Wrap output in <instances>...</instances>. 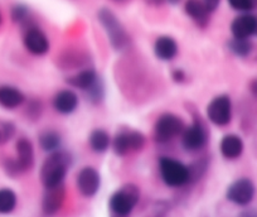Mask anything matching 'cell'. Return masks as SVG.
Listing matches in <instances>:
<instances>
[{
	"mask_svg": "<svg viewBox=\"0 0 257 217\" xmlns=\"http://www.w3.org/2000/svg\"><path fill=\"white\" fill-rule=\"evenodd\" d=\"M72 166V157L64 150H56L51 153L42 164L41 181L44 188L63 184L66 174Z\"/></svg>",
	"mask_w": 257,
	"mask_h": 217,
	"instance_id": "1",
	"label": "cell"
},
{
	"mask_svg": "<svg viewBox=\"0 0 257 217\" xmlns=\"http://www.w3.org/2000/svg\"><path fill=\"white\" fill-rule=\"evenodd\" d=\"M97 19L102 28L105 29L111 47L116 52H125L130 48L132 46L130 36L112 11H110L108 8H101L97 12Z\"/></svg>",
	"mask_w": 257,
	"mask_h": 217,
	"instance_id": "2",
	"label": "cell"
},
{
	"mask_svg": "<svg viewBox=\"0 0 257 217\" xmlns=\"http://www.w3.org/2000/svg\"><path fill=\"white\" fill-rule=\"evenodd\" d=\"M34 166V148L27 138H21L17 142V158L7 159L4 169L9 177H19L21 174L31 171Z\"/></svg>",
	"mask_w": 257,
	"mask_h": 217,
	"instance_id": "3",
	"label": "cell"
},
{
	"mask_svg": "<svg viewBox=\"0 0 257 217\" xmlns=\"http://www.w3.org/2000/svg\"><path fill=\"white\" fill-rule=\"evenodd\" d=\"M140 199V189L135 184H125L111 196L108 207L113 216L125 217L134 211Z\"/></svg>",
	"mask_w": 257,
	"mask_h": 217,
	"instance_id": "4",
	"label": "cell"
},
{
	"mask_svg": "<svg viewBox=\"0 0 257 217\" xmlns=\"http://www.w3.org/2000/svg\"><path fill=\"white\" fill-rule=\"evenodd\" d=\"M159 171L163 182L168 187L179 188L189 183V168L179 160L162 158L159 160Z\"/></svg>",
	"mask_w": 257,
	"mask_h": 217,
	"instance_id": "5",
	"label": "cell"
},
{
	"mask_svg": "<svg viewBox=\"0 0 257 217\" xmlns=\"http://www.w3.org/2000/svg\"><path fill=\"white\" fill-rule=\"evenodd\" d=\"M184 122L172 113L158 118L154 125V140L158 144H165L180 135L184 130Z\"/></svg>",
	"mask_w": 257,
	"mask_h": 217,
	"instance_id": "6",
	"label": "cell"
},
{
	"mask_svg": "<svg viewBox=\"0 0 257 217\" xmlns=\"http://www.w3.org/2000/svg\"><path fill=\"white\" fill-rule=\"evenodd\" d=\"M145 147V137L143 133L132 129H121L112 140V149L118 157H125L130 153L140 152Z\"/></svg>",
	"mask_w": 257,
	"mask_h": 217,
	"instance_id": "7",
	"label": "cell"
},
{
	"mask_svg": "<svg viewBox=\"0 0 257 217\" xmlns=\"http://www.w3.org/2000/svg\"><path fill=\"white\" fill-rule=\"evenodd\" d=\"M207 117L216 127H226L232 120V101L227 95L214 97L207 106Z\"/></svg>",
	"mask_w": 257,
	"mask_h": 217,
	"instance_id": "8",
	"label": "cell"
},
{
	"mask_svg": "<svg viewBox=\"0 0 257 217\" xmlns=\"http://www.w3.org/2000/svg\"><path fill=\"white\" fill-rule=\"evenodd\" d=\"M208 142V132L198 119L182 133V145L187 152H199Z\"/></svg>",
	"mask_w": 257,
	"mask_h": 217,
	"instance_id": "9",
	"label": "cell"
},
{
	"mask_svg": "<svg viewBox=\"0 0 257 217\" xmlns=\"http://www.w3.org/2000/svg\"><path fill=\"white\" fill-rule=\"evenodd\" d=\"M227 199L238 206L251 203L254 197V184L247 178H241L229 184L227 188Z\"/></svg>",
	"mask_w": 257,
	"mask_h": 217,
	"instance_id": "10",
	"label": "cell"
},
{
	"mask_svg": "<svg viewBox=\"0 0 257 217\" xmlns=\"http://www.w3.org/2000/svg\"><path fill=\"white\" fill-rule=\"evenodd\" d=\"M77 188L83 197H93L98 192L101 186L100 173L92 167H85L77 176Z\"/></svg>",
	"mask_w": 257,
	"mask_h": 217,
	"instance_id": "11",
	"label": "cell"
},
{
	"mask_svg": "<svg viewBox=\"0 0 257 217\" xmlns=\"http://www.w3.org/2000/svg\"><path fill=\"white\" fill-rule=\"evenodd\" d=\"M24 47L29 53L34 56H44L49 51V41L43 31L38 27H29L27 28L23 38Z\"/></svg>",
	"mask_w": 257,
	"mask_h": 217,
	"instance_id": "12",
	"label": "cell"
},
{
	"mask_svg": "<svg viewBox=\"0 0 257 217\" xmlns=\"http://www.w3.org/2000/svg\"><path fill=\"white\" fill-rule=\"evenodd\" d=\"M64 198H66V188H64L63 184L46 188L43 201H42V211H43V213H57L63 206Z\"/></svg>",
	"mask_w": 257,
	"mask_h": 217,
	"instance_id": "13",
	"label": "cell"
},
{
	"mask_svg": "<svg viewBox=\"0 0 257 217\" xmlns=\"http://www.w3.org/2000/svg\"><path fill=\"white\" fill-rule=\"evenodd\" d=\"M231 32L234 38H249L257 36V17L248 13L236 17L231 23Z\"/></svg>",
	"mask_w": 257,
	"mask_h": 217,
	"instance_id": "14",
	"label": "cell"
},
{
	"mask_svg": "<svg viewBox=\"0 0 257 217\" xmlns=\"http://www.w3.org/2000/svg\"><path fill=\"white\" fill-rule=\"evenodd\" d=\"M184 12L199 28H206L211 21V12L203 0H185Z\"/></svg>",
	"mask_w": 257,
	"mask_h": 217,
	"instance_id": "15",
	"label": "cell"
},
{
	"mask_svg": "<svg viewBox=\"0 0 257 217\" xmlns=\"http://www.w3.org/2000/svg\"><path fill=\"white\" fill-rule=\"evenodd\" d=\"M78 106V96L71 90H62L56 93L53 98V107L57 113L70 115Z\"/></svg>",
	"mask_w": 257,
	"mask_h": 217,
	"instance_id": "16",
	"label": "cell"
},
{
	"mask_svg": "<svg viewBox=\"0 0 257 217\" xmlns=\"http://www.w3.org/2000/svg\"><path fill=\"white\" fill-rule=\"evenodd\" d=\"M154 53L159 60L162 61H172L177 57L178 54V44L175 39L169 36H163L155 41Z\"/></svg>",
	"mask_w": 257,
	"mask_h": 217,
	"instance_id": "17",
	"label": "cell"
},
{
	"mask_svg": "<svg viewBox=\"0 0 257 217\" xmlns=\"http://www.w3.org/2000/svg\"><path fill=\"white\" fill-rule=\"evenodd\" d=\"M219 149L226 159H237L243 152V142L238 135L228 134L222 138Z\"/></svg>",
	"mask_w": 257,
	"mask_h": 217,
	"instance_id": "18",
	"label": "cell"
},
{
	"mask_svg": "<svg viewBox=\"0 0 257 217\" xmlns=\"http://www.w3.org/2000/svg\"><path fill=\"white\" fill-rule=\"evenodd\" d=\"M24 93L21 90L13 86H2L0 87V106L8 110H13V108L19 107L23 105Z\"/></svg>",
	"mask_w": 257,
	"mask_h": 217,
	"instance_id": "19",
	"label": "cell"
},
{
	"mask_svg": "<svg viewBox=\"0 0 257 217\" xmlns=\"http://www.w3.org/2000/svg\"><path fill=\"white\" fill-rule=\"evenodd\" d=\"M100 80V76L95 70H83L78 72L77 75H73L67 78L68 85L78 88L81 91H88L97 81Z\"/></svg>",
	"mask_w": 257,
	"mask_h": 217,
	"instance_id": "20",
	"label": "cell"
},
{
	"mask_svg": "<svg viewBox=\"0 0 257 217\" xmlns=\"http://www.w3.org/2000/svg\"><path fill=\"white\" fill-rule=\"evenodd\" d=\"M39 147L47 153H53L61 148L62 138L56 130H44L39 134Z\"/></svg>",
	"mask_w": 257,
	"mask_h": 217,
	"instance_id": "21",
	"label": "cell"
},
{
	"mask_svg": "<svg viewBox=\"0 0 257 217\" xmlns=\"http://www.w3.org/2000/svg\"><path fill=\"white\" fill-rule=\"evenodd\" d=\"M88 144H90L91 149L95 153H97V154L105 153L111 144L110 135H108L107 132H105L103 129H95L90 134Z\"/></svg>",
	"mask_w": 257,
	"mask_h": 217,
	"instance_id": "22",
	"label": "cell"
},
{
	"mask_svg": "<svg viewBox=\"0 0 257 217\" xmlns=\"http://www.w3.org/2000/svg\"><path fill=\"white\" fill-rule=\"evenodd\" d=\"M17 206L16 192L9 188L0 189V213L7 214L14 211Z\"/></svg>",
	"mask_w": 257,
	"mask_h": 217,
	"instance_id": "23",
	"label": "cell"
},
{
	"mask_svg": "<svg viewBox=\"0 0 257 217\" xmlns=\"http://www.w3.org/2000/svg\"><path fill=\"white\" fill-rule=\"evenodd\" d=\"M228 48L237 57H247L252 51V43L248 38H234L228 42Z\"/></svg>",
	"mask_w": 257,
	"mask_h": 217,
	"instance_id": "24",
	"label": "cell"
},
{
	"mask_svg": "<svg viewBox=\"0 0 257 217\" xmlns=\"http://www.w3.org/2000/svg\"><path fill=\"white\" fill-rule=\"evenodd\" d=\"M12 19L14 21V23L19 24V26H27L31 23V11H29L28 7H26L24 4H16V6L12 8ZM29 28V27H28Z\"/></svg>",
	"mask_w": 257,
	"mask_h": 217,
	"instance_id": "25",
	"label": "cell"
},
{
	"mask_svg": "<svg viewBox=\"0 0 257 217\" xmlns=\"http://www.w3.org/2000/svg\"><path fill=\"white\" fill-rule=\"evenodd\" d=\"M207 167H208L207 159H198L197 162L190 164V166L188 167V168H189V183H194V182H197L198 179H201L202 176L206 173Z\"/></svg>",
	"mask_w": 257,
	"mask_h": 217,
	"instance_id": "26",
	"label": "cell"
},
{
	"mask_svg": "<svg viewBox=\"0 0 257 217\" xmlns=\"http://www.w3.org/2000/svg\"><path fill=\"white\" fill-rule=\"evenodd\" d=\"M103 96H105V87H103V82L100 77V80L90 90L86 91V97L92 103H100L102 101Z\"/></svg>",
	"mask_w": 257,
	"mask_h": 217,
	"instance_id": "27",
	"label": "cell"
},
{
	"mask_svg": "<svg viewBox=\"0 0 257 217\" xmlns=\"http://www.w3.org/2000/svg\"><path fill=\"white\" fill-rule=\"evenodd\" d=\"M26 114L27 117L29 118L31 120H37L41 118L42 114V103L39 100H31L28 102L26 107Z\"/></svg>",
	"mask_w": 257,
	"mask_h": 217,
	"instance_id": "28",
	"label": "cell"
},
{
	"mask_svg": "<svg viewBox=\"0 0 257 217\" xmlns=\"http://www.w3.org/2000/svg\"><path fill=\"white\" fill-rule=\"evenodd\" d=\"M227 2H228L229 7L237 12H243V13H246V12L252 11L254 8L252 0H227Z\"/></svg>",
	"mask_w": 257,
	"mask_h": 217,
	"instance_id": "29",
	"label": "cell"
},
{
	"mask_svg": "<svg viewBox=\"0 0 257 217\" xmlns=\"http://www.w3.org/2000/svg\"><path fill=\"white\" fill-rule=\"evenodd\" d=\"M172 77L177 83H183L185 81V78H187V75H185V72L183 70H174L172 73Z\"/></svg>",
	"mask_w": 257,
	"mask_h": 217,
	"instance_id": "30",
	"label": "cell"
},
{
	"mask_svg": "<svg viewBox=\"0 0 257 217\" xmlns=\"http://www.w3.org/2000/svg\"><path fill=\"white\" fill-rule=\"evenodd\" d=\"M203 3L206 4L207 8L209 9L211 13L217 11V8L219 7V3H221V0H203Z\"/></svg>",
	"mask_w": 257,
	"mask_h": 217,
	"instance_id": "31",
	"label": "cell"
},
{
	"mask_svg": "<svg viewBox=\"0 0 257 217\" xmlns=\"http://www.w3.org/2000/svg\"><path fill=\"white\" fill-rule=\"evenodd\" d=\"M144 2L150 7H162L165 3V0H144Z\"/></svg>",
	"mask_w": 257,
	"mask_h": 217,
	"instance_id": "32",
	"label": "cell"
},
{
	"mask_svg": "<svg viewBox=\"0 0 257 217\" xmlns=\"http://www.w3.org/2000/svg\"><path fill=\"white\" fill-rule=\"evenodd\" d=\"M182 0H165V3H169L172 4V6H177V4H179Z\"/></svg>",
	"mask_w": 257,
	"mask_h": 217,
	"instance_id": "33",
	"label": "cell"
},
{
	"mask_svg": "<svg viewBox=\"0 0 257 217\" xmlns=\"http://www.w3.org/2000/svg\"><path fill=\"white\" fill-rule=\"evenodd\" d=\"M252 91H253V92L257 95V81L253 83V85H252Z\"/></svg>",
	"mask_w": 257,
	"mask_h": 217,
	"instance_id": "34",
	"label": "cell"
},
{
	"mask_svg": "<svg viewBox=\"0 0 257 217\" xmlns=\"http://www.w3.org/2000/svg\"><path fill=\"white\" fill-rule=\"evenodd\" d=\"M3 143V137H2V133H0V144Z\"/></svg>",
	"mask_w": 257,
	"mask_h": 217,
	"instance_id": "35",
	"label": "cell"
},
{
	"mask_svg": "<svg viewBox=\"0 0 257 217\" xmlns=\"http://www.w3.org/2000/svg\"><path fill=\"white\" fill-rule=\"evenodd\" d=\"M252 2H253V6L257 7V0H252Z\"/></svg>",
	"mask_w": 257,
	"mask_h": 217,
	"instance_id": "36",
	"label": "cell"
},
{
	"mask_svg": "<svg viewBox=\"0 0 257 217\" xmlns=\"http://www.w3.org/2000/svg\"><path fill=\"white\" fill-rule=\"evenodd\" d=\"M113 2H123V0H113Z\"/></svg>",
	"mask_w": 257,
	"mask_h": 217,
	"instance_id": "37",
	"label": "cell"
},
{
	"mask_svg": "<svg viewBox=\"0 0 257 217\" xmlns=\"http://www.w3.org/2000/svg\"><path fill=\"white\" fill-rule=\"evenodd\" d=\"M0 24H2V14H0Z\"/></svg>",
	"mask_w": 257,
	"mask_h": 217,
	"instance_id": "38",
	"label": "cell"
}]
</instances>
